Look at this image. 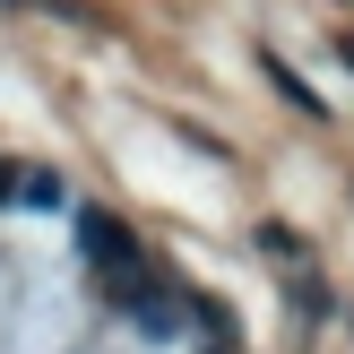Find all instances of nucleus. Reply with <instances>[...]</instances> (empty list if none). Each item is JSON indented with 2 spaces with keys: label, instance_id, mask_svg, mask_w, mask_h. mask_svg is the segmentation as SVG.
Wrapping results in <instances>:
<instances>
[{
  "label": "nucleus",
  "instance_id": "f03ea898",
  "mask_svg": "<svg viewBox=\"0 0 354 354\" xmlns=\"http://www.w3.org/2000/svg\"><path fill=\"white\" fill-rule=\"evenodd\" d=\"M9 190H17V182H9V165H0V199H9Z\"/></svg>",
  "mask_w": 354,
  "mask_h": 354
},
{
  "label": "nucleus",
  "instance_id": "f257e3e1",
  "mask_svg": "<svg viewBox=\"0 0 354 354\" xmlns=\"http://www.w3.org/2000/svg\"><path fill=\"white\" fill-rule=\"evenodd\" d=\"M78 251H86V268L104 277V294H121V303L147 286V268H138V242L121 234L113 216H86V225H78Z\"/></svg>",
  "mask_w": 354,
  "mask_h": 354
}]
</instances>
